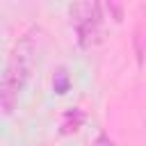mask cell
<instances>
[{
    "mask_svg": "<svg viewBox=\"0 0 146 146\" xmlns=\"http://www.w3.org/2000/svg\"><path fill=\"white\" fill-rule=\"evenodd\" d=\"M94 146H116V144H114V139H110L107 135H98L96 141H94Z\"/></svg>",
    "mask_w": 146,
    "mask_h": 146,
    "instance_id": "5",
    "label": "cell"
},
{
    "mask_svg": "<svg viewBox=\"0 0 146 146\" xmlns=\"http://www.w3.org/2000/svg\"><path fill=\"white\" fill-rule=\"evenodd\" d=\"M68 14L75 25L78 43L82 48H91L100 39V5L98 2H73Z\"/></svg>",
    "mask_w": 146,
    "mask_h": 146,
    "instance_id": "2",
    "label": "cell"
},
{
    "mask_svg": "<svg viewBox=\"0 0 146 146\" xmlns=\"http://www.w3.org/2000/svg\"><path fill=\"white\" fill-rule=\"evenodd\" d=\"M135 46H137V59L141 62V30H137L135 34Z\"/></svg>",
    "mask_w": 146,
    "mask_h": 146,
    "instance_id": "6",
    "label": "cell"
},
{
    "mask_svg": "<svg viewBox=\"0 0 146 146\" xmlns=\"http://www.w3.org/2000/svg\"><path fill=\"white\" fill-rule=\"evenodd\" d=\"M36 30L25 32L11 48L2 78H0V110L5 114H14V110L18 107L21 94L30 80L32 66H34V55H36V39H34Z\"/></svg>",
    "mask_w": 146,
    "mask_h": 146,
    "instance_id": "1",
    "label": "cell"
},
{
    "mask_svg": "<svg viewBox=\"0 0 146 146\" xmlns=\"http://www.w3.org/2000/svg\"><path fill=\"white\" fill-rule=\"evenodd\" d=\"M84 112L80 110V107H73V110H68L64 116H62V128H59V132L62 135H71V132H75L82 123H84Z\"/></svg>",
    "mask_w": 146,
    "mask_h": 146,
    "instance_id": "3",
    "label": "cell"
},
{
    "mask_svg": "<svg viewBox=\"0 0 146 146\" xmlns=\"http://www.w3.org/2000/svg\"><path fill=\"white\" fill-rule=\"evenodd\" d=\"M52 89H55V94H59V96H64V94L71 89V75H68V71H66L64 66H59V68L55 71V75H52Z\"/></svg>",
    "mask_w": 146,
    "mask_h": 146,
    "instance_id": "4",
    "label": "cell"
}]
</instances>
